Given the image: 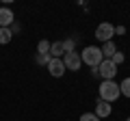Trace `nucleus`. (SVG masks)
Instances as JSON below:
<instances>
[{
  "label": "nucleus",
  "mask_w": 130,
  "mask_h": 121,
  "mask_svg": "<svg viewBox=\"0 0 130 121\" xmlns=\"http://www.w3.org/2000/svg\"><path fill=\"white\" fill-rule=\"evenodd\" d=\"M121 95L119 91V84L115 82V80H102V84H100V99H104V102H115L117 97Z\"/></svg>",
  "instance_id": "nucleus-1"
},
{
  "label": "nucleus",
  "mask_w": 130,
  "mask_h": 121,
  "mask_svg": "<svg viewBox=\"0 0 130 121\" xmlns=\"http://www.w3.org/2000/svg\"><path fill=\"white\" fill-rule=\"evenodd\" d=\"M80 61H83V63H87L91 69H95V67L104 61L102 50H100V48H95V46H87L83 52H80Z\"/></svg>",
  "instance_id": "nucleus-2"
},
{
  "label": "nucleus",
  "mask_w": 130,
  "mask_h": 121,
  "mask_svg": "<svg viewBox=\"0 0 130 121\" xmlns=\"http://www.w3.org/2000/svg\"><path fill=\"white\" fill-rule=\"evenodd\" d=\"M95 69H98V76H100L102 80H113L117 76V71H119V69H117V65L113 63L111 58H104Z\"/></svg>",
  "instance_id": "nucleus-3"
},
{
  "label": "nucleus",
  "mask_w": 130,
  "mask_h": 121,
  "mask_svg": "<svg viewBox=\"0 0 130 121\" xmlns=\"http://www.w3.org/2000/svg\"><path fill=\"white\" fill-rule=\"evenodd\" d=\"M113 35H115V26H113V24H108V22H102L100 26L95 28V39H100L102 43L113 41Z\"/></svg>",
  "instance_id": "nucleus-4"
},
{
  "label": "nucleus",
  "mask_w": 130,
  "mask_h": 121,
  "mask_svg": "<svg viewBox=\"0 0 130 121\" xmlns=\"http://www.w3.org/2000/svg\"><path fill=\"white\" fill-rule=\"evenodd\" d=\"M61 61H63L65 69H72V71H78L80 65H83V61H80V54H78V52H67Z\"/></svg>",
  "instance_id": "nucleus-5"
},
{
  "label": "nucleus",
  "mask_w": 130,
  "mask_h": 121,
  "mask_svg": "<svg viewBox=\"0 0 130 121\" xmlns=\"http://www.w3.org/2000/svg\"><path fill=\"white\" fill-rule=\"evenodd\" d=\"M46 67H48V71H50V76H54V78H61V76L67 71L61 58H50V63H48Z\"/></svg>",
  "instance_id": "nucleus-6"
},
{
  "label": "nucleus",
  "mask_w": 130,
  "mask_h": 121,
  "mask_svg": "<svg viewBox=\"0 0 130 121\" xmlns=\"http://www.w3.org/2000/svg\"><path fill=\"white\" fill-rule=\"evenodd\" d=\"M13 19H15L13 11L7 9V7H0V28H11L13 26Z\"/></svg>",
  "instance_id": "nucleus-7"
},
{
  "label": "nucleus",
  "mask_w": 130,
  "mask_h": 121,
  "mask_svg": "<svg viewBox=\"0 0 130 121\" xmlns=\"http://www.w3.org/2000/svg\"><path fill=\"white\" fill-rule=\"evenodd\" d=\"M113 112V106L108 102H104V99H98L95 102V112H93V115L98 117V119H104V117H108Z\"/></svg>",
  "instance_id": "nucleus-8"
},
{
  "label": "nucleus",
  "mask_w": 130,
  "mask_h": 121,
  "mask_svg": "<svg viewBox=\"0 0 130 121\" xmlns=\"http://www.w3.org/2000/svg\"><path fill=\"white\" fill-rule=\"evenodd\" d=\"M50 56H52V58H63V56H65L63 41H54V43H50Z\"/></svg>",
  "instance_id": "nucleus-9"
},
{
  "label": "nucleus",
  "mask_w": 130,
  "mask_h": 121,
  "mask_svg": "<svg viewBox=\"0 0 130 121\" xmlns=\"http://www.w3.org/2000/svg\"><path fill=\"white\" fill-rule=\"evenodd\" d=\"M100 50H102V56H104V58H111V56L117 52V46H115L113 41H106V43H102Z\"/></svg>",
  "instance_id": "nucleus-10"
},
{
  "label": "nucleus",
  "mask_w": 130,
  "mask_h": 121,
  "mask_svg": "<svg viewBox=\"0 0 130 121\" xmlns=\"http://www.w3.org/2000/svg\"><path fill=\"white\" fill-rule=\"evenodd\" d=\"M37 54H50V41L41 39V41L37 43Z\"/></svg>",
  "instance_id": "nucleus-11"
},
{
  "label": "nucleus",
  "mask_w": 130,
  "mask_h": 121,
  "mask_svg": "<svg viewBox=\"0 0 130 121\" xmlns=\"http://www.w3.org/2000/svg\"><path fill=\"white\" fill-rule=\"evenodd\" d=\"M119 91H121V95L130 97V76H128V78H124V80H121V84H119Z\"/></svg>",
  "instance_id": "nucleus-12"
},
{
  "label": "nucleus",
  "mask_w": 130,
  "mask_h": 121,
  "mask_svg": "<svg viewBox=\"0 0 130 121\" xmlns=\"http://www.w3.org/2000/svg\"><path fill=\"white\" fill-rule=\"evenodd\" d=\"M11 37H13V33H11L9 28H0V43H9Z\"/></svg>",
  "instance_id": "nucleus-13"
},
{
  "label": "nucleus",
  "mask_w": 130,
  "mask_h": 121,
  "mask_svg": "<svg viewBox=\"0 0 130 121\" xmlns=\"http://www.w3.org/2000/svg\"><path fill=\"white\" fill-rule=\"evenodd\" d=\"M63 48H65V54H67V52H74L76 39H65V41H63Z\"/></svg>",
  "instance_id": "nucleus-14"
},
{
  "label": "nucleus",
  "mask_w": 130,
  "mask_h": 121,
  "mask_svg": "<svg viewBox=\"0 0 130 121\" xmlns=\"http://www.w3.org/2000/svg\"><path fill=\"white\" fill-rule=\"evenodd\" d=\"M50 58H52L50 54H37V56H35V61H37L39 65H48V63H50Z\"/></svg>",
  "instance_id": "nucleus-15"
},
{
  "label": "nucleus",
  "mask_w": 130,
  "mask_h": 121,
  "mask_svg": "<svg viewBox=\"0 0 130 121\" xmlns=\"http://www.w3.org/2000/svg\"><path fill=\"white\" fill-rule=\"evenodd\" d=\"M111 61L115 63V65H119V63H124V61H126V56H124V52H119V50H117L115 54L111 56Z\"/></svg>",
  "instance_id": "nucleus-16"
},
{
  "label": "nucleus",
  "mask_w": 130,
  "mask_h": 121,
  "mask_svg": "<svg viewBox=\"0 0 130 121\" xmlns=\"http://www.w3.org/2000/svg\"><path fill=\"white\" fill-rule=\"evenodd\" d=\"M80 121H100V119H98L93 112H83V115H80Z\"/></svg>",
  "instance_id": "nucleus-17"
},
{
  "label": "nucleus",
  "mask_w": 130,
  "mask_h": 121,
  "mask_svg": "<svg viewBox=\"0 0 130 121\" xmlns=\"http://www.w3.org/2000/svg\"><path fill=\"white\" fill-rule=\"evenodd\" d=\"M124 33H126L124 26H117V28H115V35H124Z\"/></svg>",
  "instance_id": "nucleus-18"
},
{
  "label": "nucleus",
  "mask_w": 130,
  "mask_h": 121,
  "mask_svg": "<svg viewBox=\"0 0 130 121\" xmlns=\"http://www.w3.org/2000/svg\"><path fill=\"white\" fill-rule=\"evenodd\" d=\"M126 121H130V117H128V119H126Z\"/></svg>",
  "instance_id": "nucleus-19"
}]
</instances>
